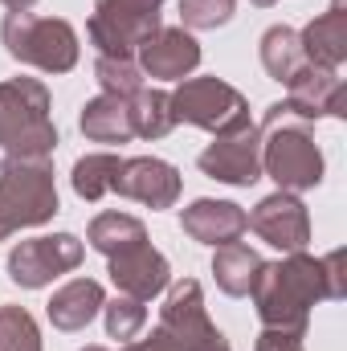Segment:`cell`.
Listing matches in <instances>:
<instances>
[{"label": "cell", "instance_id": "cell-1", "mask_svg": "<svg viewBox=\"0 0 347 351\" xmlns=\"http://www.w3.org/2000/svg\"><path fill=\"white\" fill-rule=\"evenodd\" d=\"M250 294L265 331L307 335L311 306L347 294L344 250H331L327 258H311L307 250H298V254H286L282 262H265Z\"/></svg>", "mask_w": 347, "mask_h": 351}, {"label": "cell", "instance_id": "cell-2", "mask_svg": "<svg viewBox=\"0 0 347 351\" xmlns=\"http://www.w3.org/2000/svg\"><path fill=\"white\" fill-rule=\"evenodd\" d=\"M261 176H270L282 192H307L323 184V152L311 123L294 119L282 102H274L261 119Z\"/></svg>", "mask_w": 347, "mask_h": 351}, {"label": "cell", "instance_id": "cell-3", "mask_svg": "<svg viewBox=\"0 0 347 351\" xmlns=\"http://www.w3.org/2000/svg\"><path fill=\"white\" fill-rule=\"evenodd\" d=\"M0 152L12 160H49L58 127L49 119V90L37 78L0 82Z\"/></svg>", "mask_w": 347, "mask_h": 351}, {"label": "cell", "instance_id": "cell-4", "mask_svg": "<svg viewBox=\"0 0 347 351\" xmlns=\"http://www.w3.org/2000/svg\"><path fill=\"white\" fill-rule=\"evenodd\" d=\"M58 184L49 160H12L0 164V241L21 229H37L58 217Z\"/></svg>", "mask_w": 347, "mask_h": 351}, {"label": "cell", "instance_id": "cell-5", "mask_svg": "<svg viewBox=\"0 0 347 351\" xmlns=\"http://www.w3.org/2000/svg\"><path fill=\"white\" fill-rule=\"evenodd\" d=\"M0 41L12 62L45 70V74H70L78 66V33L62 16L8 12L0 25Z\"/></svg>", "mask_w": 347, "mask_h": 351}, {"label": "cell", "instance_id": "cell-6", "mask_svg": "<svg viewBox=\"0 0 347 351\" xmlns=\"http://www.w3.org/2000/svg\"><path fill=\"white\" fill-rule=\"evenodd\" d=\"M152 343L160 351H233L225 343V335L213 327L208 306H204V290L196 278H180L168 286Z\"/></svg>", "mask_w": 347, "mask_h": 351}, {"label": "cell", "instance_id": "cell-7", "mask_svg": "<svg viewBox=\"0 0 347 351\" xmlns=\"http://www.w3.org/2000/svg\"><path fill=\"white\" fill-rule=\"evenodd\" d=\"M160 8L164 0H94L86 33L102 58H135L160 29Z\"/></svg>", "mask_w": 347, "mask_h": 351}, {"label": "cell", "instance_id": "cell-8", "mask_svg": "<svg viewBox=\"0 0 347 351\" xmlns=\"http://www.w3.org/2000/svg\"><path fill=\"white\" fill-rule=\"evenodd\" d=\"M172 114L176 123L221 135V131H233V127L250 123V102H246L241 90L221 82V78H184L172 90Z\"/></svg>", "mask_w": 347, "mask_h": 351}, {"label": "cell", "instance_id": "cell-9", "mask_svg": "<svg viewBox=\"0 0 347 351\" xmlns=\"http://www.w3.org/2000/svg\"><path fill=\"white\" fill-rule=\"evenodd\" d=\"M86 258L82 241L74 233H53V237H29L8 254V278L21 290H41L53 278L78 269Z\"/></svg>", "mask_w": 347, "mask_h": 351}, {"label": "cell", "instance_id": "cell-10", "mask_svg": "<svg viewBox=\"0 0 347 351\" xmlns=\"http://www.w3.org/2000/svg\"><path fill=\"white\" fill-rule=\"evenodd\" d=\"M196 168L208 180L233 184V188H250L261 180V127L258 123H241L233 131L213 135V143L200 152Z\"/></svg>", "mask_w": 347, "mask_h": 351}, {"label": "cell", "instance_id": "cell-11", "mask_svg": "<svg viewBox=\"0 0 347 351\" xmlns=\"http://www.w3.org/2000/svg\"><path fill=\"white\" fill-rule=\"evenodd\" d=\"M246 225L265 245H274L282 254H298L311 241V217H307V204L298 200V192H282L278 188L274 196L258 200V208L246 213Z\"/></svg>", "mask_w": 347, "mask_h": 351}, {"label": "cell", "instance_id": "cell-12", "mask_svg": "<svg viewBox=\"0 0 347 351\" xmlns=\"http://www.w3.org/2000/svg\"><path fill=\"white\" fill-rule=\"evenodd\" d=\"M294 119L315 123V119H344L347 114V86L339 70H323V66H302L290 82H286V102H282Z\"/></svg>", "mask_w": 347, "mask_h": 351}, {"label": "cell", "instance_id": "cell-13", "mask_svg": "<svg viewBox=\"0 0 347 351\" xmlns=\"http://www.w3.org/2000/svg\"><path fill=\"white\" fill-rule=\"evenodd\" d=\"M106 262H110L106 274H110L115 290H119V294H131V298H139V302H152L156 294H164V290L172 286V265H168V258H164L152 241H139V245H131V250L106 258Z\"/></svg>", "mask_w": 347, "mask_h": 351}, {"label": "cell", "instance_id": "cell-14", "mask_svg": "<svg viewBox=\"0 0 347 351\" xmlns=\"http://www.w3.org/2000/svg\"><path fill=\"white\" fill-rule=\"evenodd\" d=\"M135 66L147 74V78H160V82H184L196 66H200V45L188 29H156L139 53H135Z\"/></svg>", "mask_w": 347, "mask_h": 351}, {"label": "cell", "instance_id": "cell-15", "mask_svg": "<svg viewBox=\"0 0 347 351\" xmlns=\"http://www.w3.org/2000/svg\"><path fill=\"white\" fill-rule=\"evenodd\" d=\"M180 172H176L168 160H156V156H135V160H123V168L115 176V192L127 196V200H139L147 208H172L180 200Z\"/></svg>", "mask_w": 347, "mask_h": 351}, {"label": "cell", "instance_id": "cell-16", "mask_svg": "<svg viewBox=\"0 0 347 351\" xmlns=\"http://www.w3.org/2000/svg\"><path fill=\"white\" fill-rule=\"evenodd\" d=\"M180 229L192 237V241H200V245H233V241H241V233L250 229L246 225V208L241 204H233V200H192L184 213H180Z\"/></svg>", "mask_w": 347, "mask_h": 351}, {"label": "cell", "instance_id": "cell-17", "mask_svg": "<svg viewBox=\"0 0 347 351\" xmlns=\"http://www.w3.org/2000/svg\"><path fill=\"white\" fill-rule=\"evenodd\" d=\"M302 58L311 66H323V70H339L347 62V8L344 0H331V8L323 16H315L302 33Z\"/></svg>", "mask_w": 347, "mask_h": 351}, {"label": "cell", "instance_id": "cell-18", "mask_svg": "<svg viewBox=\"0 0 347 351\" xmlns=\"http://www.w3.org/2000/svg\"><path fill=\"white\" fill-rule=\"evenodd\" d=\"M102 302H106L102 282H94V278H74V282H66L62 290H53L45 315H49V323H53L58 331H86L90 323H94V315L102 311Z\"/></svg>", "mask_w": 347, "mask_h": 351}, {"label": "cell", "instance_id": "cell-19", "mask_svg": "<svg viewBox=\"0 0 347 351\" xmlns=\"http://www.w3.org/2000/svg\"><path fill=\"white\" fill-rule=\"evenodd\" d=\"M78 127L90 143H131L135 123H131V98L119 94H98L90 98L78 114Z\"/></svg>", "mask_w": 347, "mask_h": 351}, {"label": "cell", "instance_id": "cell-20", "mask_svg": "<svg viewBox=\"0 0 347 351\" xmlns=\"http://www.w3.org/2000/svg\"><path fill=\"white\" fill-rule=\"evenodd\" d=\"M261 265H265L261 254L250 250V245H241V241L217 245V254H213V278H217V286H221L229 298H246V294L254 290V282H258Z\"/></svg>", "mask_w": 347, "mask_h": 351}, {"label": "cell", "instance_id": "cell-21", "mask_svg": "<svg viewBox=\"0 0 347 351\" xmlns=\"http://www.w3.org/2000/svg\"><path fill=\"white\" fill-rule=\"evenodd\" d=\"M86 241H90V250H98L102 258H115V254L147 241V229L131 213H98L86 229Z\"/></svg>", "mask_w": 347, "mask_h": 351}, {"label": "cell", "instance_id": "cell-22", "mask_svg": "<svg viewBox=\"0 0 347 351\" xmlns=\"http://www.w3.org/2000/svg\"><path fill=\"white\" fill-rule=\"evenodd\" d=\"M261 66H265V74L274 78V82H290L302 66H307V58H302V41H298V29H290V25H274V29H265L261 33Z\"/></svg>", "mask_w": 347, "mask_h": 351}, {"label": "cell", "instance_id": "cell-23", "mask_svg": "<svg viewBox=\"0 0 347 351\" xmlns=\"http://www.w3.org/2000/svg\"><path fill=\"white\" fill-rule=\"evenodd\" d=\"M123 168V156H115V152H94V156H82L78 164H74V172H70V184H74V192L82 196V200H102L106 192H115V176Z\"/></svg>", "mask_w": 347, "mask_h": 351}, {"label": "cell", "instance_id": "cell-24", "mask_svg": "<svg viewBox=\"0 0 347 351\" xmlns=\"http://www.w3.org/2000/svg\"><path fill=\"white\" fill-rule=\"evenodd\" d=\"M131 123H135V139H164L176 127L172 94L168 90H139L131 98Z\"/></svg>", "mask_w": 347, "mask_h": 351}, {"label": "cell", "instance_id": "cell-25", "mask_svg": "<svg viewBox=\"0 0 347 351\" xmlns=\"http://www.w3.org/2000/svg\"><path fill=\"white\" fill-rule=\"evenodd\" d=\"M94 78L102 94H119V98H135L143 90V70L135 66V58H102L94 62Z\"/></svg>", "mask_w": 347, "mask_h": 351}, {"label": "cell", "instance_id": "cell-26", "mask_svg": "<svg viewBox=\"0 0 347 351\" xmlns=\"http://www.w3.org/2000/svg\"><path fill=\"white\" fill-rule=\"evenodd\" d=\"M102 319H106V335L110 339H135L147 323V302L131 298V294H115L110 302H102Z\"/></svg>", "mask_w": 347, "mask_h": 351}, {"label": "cell", "instance_id": "cell-27", "mask_svg": "<svg viewBox=\"0 0 347 351\" xmlns=\"http://www.w3.org/2000/svg\"><path fill=\"white\" fill-rule=\"evenodd\" d=\"M0 351H41V331L25 306H0Z\"/></svg>", "mask_w": 347, "mask_h": 351}, {"label": "cell", "instance_id": "cell-28", "mask_svg": "<svg viewBox=\"0 0 347 351\" xmlns=\"http://www.w3.org/2000/svg\"><path fill=\"white\" fill-rule=\"evenodd\" d=\"M237 0H180V29L188 33H204V29H221L233 21Z\"/></svg>", "mask_w": 347, "mask_h": 351}, {"label": "cell", "instance_id": "cell-29", "mask_svg": "<svg viewBox=\"0 0 347 351\" xmlns=\"http://www.w3.org/2000/svg\"><path fill=\"white\" fill-rule=\"evenodd\" d=\"M254 351H307L302 335H286V331H261Z\"/></svg>", "mask_w": 347, "mask_h": 351}, {"label": "cell", "instance_id": "cell-30", "mask_svg": "<svg viewBox=\"0 0 347 351\" xmlns=\"http://www.w3.org/2000/svg\"><path fill=\"white\" fill-rule=\"evenodd\" d=\"M0 4H4L8 12H29V8H33L37 0H0Z\"/></svg>", "mask_w": 347, "mask_h": 351}, {"label": "cell", "instance_id": "cell-31", "mask_svg": "<svg viewBox=\"0 0 347 351\" xmlns=\"http://www.w3.org/2000/svg\"><path fill=\"white\" fill-rule=\"evenodd\" d=\"M123 351H160V348H156L152 339H143V343H127V348H123Z\"/></svg>", "mask_w": 347, "mask_h": 351}, {"label": "cell", "instance_id": "cell-32", "mask_svg": "<svg viewBox=\"0 0 347 351\" xmlns=\"http://www.w3.org/2000/svg\"><path fill=\"white\" fill-rule=\"evenodd\" d=\"M250 4H258V8H270V4H278V0H250Z\"/></svg>", "mask_w": 347, "mask_h": 351}, {"label": "cell", "instance_id": "cell-33", "mask_svg": "<svg viewBox=\"0 0 347 351\" xmlns=\"http://www.w3.org/2000/svg\"><path fill=\"white\" fill-rule=\"evenodd\" d=\"M82 351H110V348H102V343H90V348H82Z\"/></svg>", "mask_w": 347, "mask_h": 351}]
</instances>
